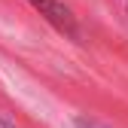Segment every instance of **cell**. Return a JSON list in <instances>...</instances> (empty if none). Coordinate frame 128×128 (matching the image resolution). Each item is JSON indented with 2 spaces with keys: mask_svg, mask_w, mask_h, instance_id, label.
<instances>
[{
  "mask_svg": "<svg viewBox=\"0 0 128 128\" xmlns=\"http://www.w3.org/2000/svg\"><path fill=\"white\" fill-rule=\"evenodd\" d=\"M125 6H128V3H125Z\"/></svg>",
  "mask_w": 128,
  "mask_h": 128,
  "instance_id": "obj_3",
  "label": "cell"
},
{
  "mask_svg": "<svg viewBox=\"0 0 128 128\" xmlns=\"http://www.w3.org/2000/svg\"><path fill=\"white\" fill-rule=\"evenodd\" d=\"M0 128H15V125H12L9 119H3V116H0Z\"/></svg>",
  "mask_w": 128,
  "mask_h": 128,
  "instance_id": "obj_2",
  "label": "cell"
},
{
  "mask_svg": "<svg viewBox=\"0 0 128 128\" xmlns=\"http://www.w3.org/2000/svg\"><path fill=\"white\" fill-rule=\"evenodd\" d=\"M30 6H34L46 22H52L61 34H70V37H79V28H76V18L73 12L61 3V0H28Z\"/></svg>",
  "mask_w": 128,
  "mask_h": 128,
  "instance_id": "obj_1",
  "label": "cell"
}]
</instances>
